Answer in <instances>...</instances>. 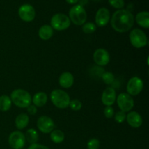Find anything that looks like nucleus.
Masks as SVG:
<instances>
[{"label":"nucleus","instance_id":"nucleus-15","mask_svg":"<svg viewBox=\"0 0 149 149\" xmlns=\"http://www.w3.org/2000/svg\"><path fill=\"white\" fill-rule=\"evenodd\" d=\"M127 123L133 128H138L143 125V119L136 111H131L126 116Z\"/></svg>","mask_w":149,"mask_h":149},{"label":"nucleus","instance_id":"nucleus-20","mask_svg":"<svg viewBox=\"0 0 149 149\" xmlns=\"http://www.w3.org/2000/svg\"><path fill=\"white\" fill-rule=\"evenodd\" d=\"M29 122V117L26 113H20L15 118V124L18 130H23L27 127Z\"/></svg>","mask_w":149,"mask_h":149},{"label":"nucleus","instance_id":"nucleus-4","mask_svg":"<svg viewBox=\"0 0 149 149\" xmlns=\"http://www.w3.org/2000/svg\"><path fill=\"white\" fill-rule=\"evenodd\" d=\"M87 13L84 7L80 4L73 6L69 10V19L77 26H82L87 20Z\"/></svg>","mask_w":149,"mask_h":149},{"label":"nucleus","instance_id":"nucleus-6","mask_svg":"<svg viewBox=\"0 0 149 149\" xmlns=\"http://www.w3.org/2000/svg\"><path fill=\"white\" fill-rule=\"evenodd\" d=\"M50 26L56 31H64L68 29L71 25V20L68 15L63 13L55 14L51 18Z\"/></svg>","mask_w":149,"mask_h":149},{"label":"nucleus","instance_id":"nucleus-8","mask_svg":"<svg viewBox=\"0 0 149 149\" xmlns=\"http://www.w3.org/2000/svg\"><path fill=\"white\" fill-rule=\"evenodd\" d=\"M143 89V82L138 77H133L128 81L127 84V94L131 96H136L141 93Z\"/></svg>","mask_w":149,"mask_h":149},{"label":"nucleus","instance_id":"nucleus-31","mask_svg":"<svg viewBox=\"0 0 149 149\" xmlns=\"http://www.w3.org/2000/svg\"><path fill=\"white\" fill-rule=\"evenodd\" d=\"M27 111L30 115H35L37 112V109L33 104H31L27 107Z\"/></svg>","mask_w":149,"mask_h":149},{"label":"nucleus","instance_id":"nucleus-26","mask_svg":"<svg viewBox=\"0 0 149 149\" xmlns=\"http://www.w3.org/2000/svg\"><path fill=\"white\" fill-rule=\"evenodd\" d=\"M69 106L71 108V110L74 111H78L81 109L82 107V103L78 99H74V100H70Z\"/></svg>","mask_w":149,"mask_h":149},{"label":"nucleus","instance_id":"nucleus-2","mask_svg":"<svg viewBox=\"0 0 149 149\" xmlns=\"http://www.w3.org/2000/svg\"><path fill=\"white\" fill-rule=\"evenodd\" d=\"M12 103H14L16 106L22 109L27 108L29 105L31 104L32 97L30 93L25 90L17 89L12 92L10 95Z\"/></svg>","mask_w":149,"mask_h":149},{"label":"nucleus","instance_id":"nucleus-25","mask_svg":"<svg viewBox=\"0 0 149 149\" xmlns=\"http://www.w3.org/2000/svg\"><path fill=\"white\" fill-rule=\"evenodd\" d=\"M101 78L103 82L106 84H111L114 81V75L113 73L109 72V71L103 72L101 75Z\"/></svg>","mask_w":149,"mask_h":149},{"label":"nucleus","instance_id":"nucleus-34","mask_svg":"<svg viewBox=\"0 0 149 149\" xmlns=\"http://www.w3.org/2000/svg\"><path fill=\"white\" fill-rule=\"evenodd\" d=\"M65 1H66V2H68V4H75L78 2L79 0H65Z\"/></svg>","mask_w":149,"mask_h":149},{"label":"nucleus","instance_id":"nucleus-11","mask_svg":"<svg viewBox=\"0 0 149 149\" xmlns=\"http://www.w3.org/2000/svg\"><path fill=\"white\" fill-rule=\"evenodd\" d=\"M18 15L23 21L31 22L34 20L36 12L33 6L29 4H24L19 7Z\"/></svg>","mask_w":149,"mask_h":149},{"label":"nucleus","instance_id":"nucleus-13","mask_svg":"<svg viewBox=\"0 0 149 149\" xmlns=\"http://www.w3.org/2000/svg\"><path fill=\"white\" fill-rule=\"evenodd\" d=\"M110 12L107 8L102 7L97 11L95 15V25L99 27L106 26L110 20Z\"/></svg>","mask_w":149,"mask_h":149},{"label":"nucleus","instance_id":"nucleus-30","mask_svg":"<svg viewBox=\"0 0 149 149\" xmlns=\"http://www.w3.org/2000/svg\"><path fill=\"white\" fill-rule=\"evenodd\" d=\"M114 114V111H113V109L111 106H106L104 109V115L106 118L108 119H111L113 116Z\"/></svg>","mask_w":149,"mask_h":149},{"label":"nucleus","instance_id":"nucleus-17","mask_svg":"<svg viewBox=\"0 0 149 149\" xmlns=\"http://www.w3.org/2000/svg\"><path fill=\"white\" fill-rule=\"evenodd\" d=\"M136 23L141 27L148 29L149 27V13L147 11L140 12L136 15L135 18Z\"/></svg>","mask_w":149,"mask_h":149},{"label":"nucleus","instance_id":"nucleus-24","mask_svg":"<svg viewBox=\"0 0 149 149\" xmlns=\"http://www.w3.org/2000/svg\"><path fill=\"white\" fill-rule=\"evenodd\" d=\"M96 29H97L96 25L92 22L85 23L82 25L83 32L84 33H87V34H91V33H94L96 31Z\"/></svg>","mask_w":149,"mask_h":149},{"label":"nucleus","instance_id":"nucleus-35","mask_svg":"<svg viewBox=\"0 0 149 149\" xmlns=\"http://www.w3.org/2000/svg\"><path fill=\"white\" fill-rule=\"evenodd\" d=\"M95 1H99V0H95Z\"/></svg>","mask_w":149,"mask_h":149},{"label":"nucleus","instance_id":"nucleus-3","mask_svg":"<svg viewBox=\"0 0 149 149\" xmlns=\"http://www.w3.org/2000/svg\"><path fill=\"white\" fill-rule=\"evenodd\" d=\"M50 99L52 104L58 109H66L70 103V97L66 92L56 89L52 90L50 94Z\"/></svg>","mask_w":149,"mask_h":149},{"label":"nucleus","instance_id":"nucleus-7","mask_svg":"<svg viewBox=\"0 0 149 149\" xmlns=\"http://www.w3.org/2000/svg\"><path fill=\"white\" fill-rule=\"evenodd\" d=\"M116 102L119 108L122 111L129 112L134 107V100L132 96L125 93H122L118 95Z\"/></svg>","mask_w":149,"mask_h":149},{"label":"nucleus","instance_id":"nucleus-29","mask_svg":"<svg viewBox=\"0 0 149 149\" xmlns=\"http://www.w3.org/2000/svg\"><path fill=\"white\" fill-rule=\"evenodd\" d=\"M126 113L125 112L122 111H119L117 113L115 114V120L117 123H123L125 122V120L126 119Z\"/></svg>","mask_w":149,"mask_h":149},{"label":"nucleus","instance_id":"nucleus-18","mask_svg":"<svg viewBox=\"0 0 149 149\" xmlns=\"http://www.w3.org/2000/svg\"><path fill=\"white\" fill-rule=\"evenodd\" d=\"M32 102L36 107H42L47 102V95L44 92L36 93L32 97Z\"/></svg>","mask_w":149,"mask_h":149},{"label":"nucleus","instance_id":"nucleus-10","mask_svg":"<svg viewBox=\"0 0 149 149\" xmlns=\"http://www.w3.org/2000/svg\"><path fill=\"white\" fill-rule=\"evenodd\" d=\"M36 125L39 131L45 134L50 133L55 127L54 121L47 116H40L38 119Z\"/></svg>","mask_w":149,"mask_h":149},{"label":"nucleus","instance_id":"nucleus-5","mask_svg":"<svg viewBox=\"0 0 149 149\" xmlns=\"http://www.w3.org/2000/svg\"><path fill=\"white\" fill-rule=\"evenodd\" d=\"M130 41L134 47L143 48L148 44V38L143 31L139 29H134L130 33Z\"/></svg>","mask_w":149,"mask_h":149},{"label":"nucleus","instance_id":"nucleus-27","mask_svg":"<svg viewBox=\"0 0 149 149\" xmlns=\"http://www.w3.org/2000/svg\"><path fill=\"white\" fill-rule=\"evenodd\" d=\"M109 3L111 7L118 10H122L125 7V1L124 0H108Z\"/></svg>","mask_w":149,"mask_h":149},{"label":"nucleus","instance_id":"nucleus-1","mask_svg":"<svg viewBox=\"0 0 149 149\" xmlns=\"http://www.w3.org/2000/svg\"><path fill=\"white\" fill-rule=\"evenodd\" d=\"M135 17L128 10H118L111 18V25L113 30L119 33H125L132 29Z\"/></svg>","mask_w":149,"mask_h":149},{"label":"nucleus","instance_id":"nucleus-23","mask_svg":"<svg viewBox=\"0 0 149 149\" xmlns=\"http://www.w3.org/2000/svg\"><path fill=\"white\" fill-rule=\"evenodd\" d=\"M65 135L61 130H53L50 132V139L55 143H61L64 141Z\"/></svg>","mask_w":149,"mask_h":149},{"label":"nucleus","instance_id":"nucleus-33","mask_svg":"<svg viewBox=\"0 0 149 149\" xmlns=\"http://www.w3.org/2000/svg\"><path fill=\"white\" fill-rule=\"evenodd\" d=\"M79 4H80L82 7H84V5H86L88 3V0H79Z\"/></svg>","mask_w":149,"mask_h":149},{"label":"nucleus","instance_id":"nucleus-9","mask_svg":"<svg viewBox=\"0 0 149 149\" xmlns=\"http://www.w3.org/2000/svg\"><path fill=\"white\" fill-rule=\"evenodd\" d=\"M25 135L20 131H14L9 136L8 143L10 146L13 149H21L26 143Z\"/></svg>","mask_w":149,"mask_h":149},{"label":"nucleus","instance_id":"nucleus-12","mask_svg":"<svg viewBox=\"0 0 149 149\" xmlns=\"http://www.w3.org/2000/svg\"><path fill=\"white\" fill-rule=\"evenodd\" d=\"M93 60L97 65L105 66L110 61V55L106 49L99 48L95 51L93 54Z\"/></svg>","mask_w":149,"mask_h":149},{"label":"nucleus","instance_id":"nucleus-22","mask_svg":"<svg viewBox=\"0 0 149 149\" xmlns=\"http://www.w3.org/2000/svg\"><path fill=\"white\" fill-rule=\"evenodd\" d=\"M26 141H27L29 143L31 144H34L36 143L39 139V135H38L37 131L33 128H30L26 131Z\"/></svg>","mask_w":149,"mask_h":149},{"label":"nucleus","instance_id":"nucleus-14","mask_svg":"<svg viewBox=\"0 0 149 149\" xmlns=\"http://www.w3.org/2000/svg\"><path fill=\"white\" fill-rule=\"evenodd\" d=\"M116 99V91L113 87H109L105 89L101 96V101L105 106H111L114 104Z\"/></svg>","mask_w":149,"mask_h":149},{"label":"nucleus","instance_id":"nucleus-28","mask_svg":"<svg viewBox=\"0 0 149 149\" xmlns=\"http://www.w3.org/2000/svg\"><path fill=\"white\" fill-rule=\"evenodd\" d=\"M100 143L97 138H92L87 143V148L88 149H99Z\"/></svg>","mask_w":149,"mask_h":149},{"label":"nucleus","instance_id":"nucleus-16","mask_svg":"<svg viewBox=\"0 0 149 149\" xmlns=\"http://www.w3.org/2000/svg\"><path fill=\"white\" fill-rule=\"evenodd\" d=\"M74 82V78L70 72H64L59 77V84L63 88H70Z\"/></svg>","mask_w":149,"mask_h":149},{"label":"nucleus","instance_id":"nucleus-21","mask_svg":"<svg viewBox=\"0 0 149 149\" xmlns=\"http://www.w3.org/2000/svg\"><path fill=\"white\" fill-rule=\"evenodd\" d=\"M12 106V101L8 95H3L0 96V111H7L10 109Z\"/></svg>","mask_w":149,"mask_h":149},{"label":"nucleus","instance_id":"nucleus-32","mask_svg":"<svg viewBox=\"0 0 149 149\" xmlns=\"http://www.w3.org/2000/svg\"><path fill=\"white\" fill-rule=\"evenodd\" d=\"M28 149H49V148L44 145L34 143V144H31V146L28 148Z\"/></svg>","mask_w":149,"mask_h":149},{"label":"nucleus","instance_id":"nucleus-19","mask_svg":"<svg viewBox=\"0 0 149 149\" xmlns=\"http://www.w3.org/2000/svg\"><path fill=\"white\" fill-rule=\"evenodd\" d=\"M53 29L49 25H44L39 30V36L42 40H49L53 35Z\"/></svg>","mask_w":149,"mask_h":149}]
</instances>
